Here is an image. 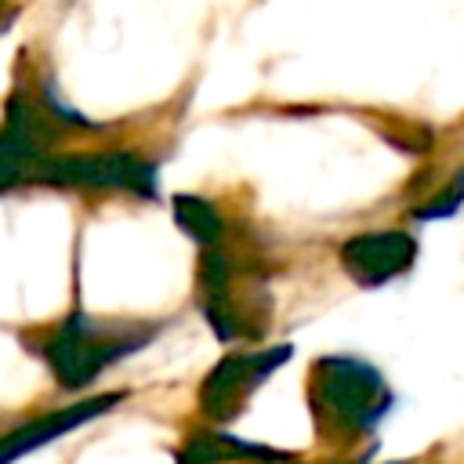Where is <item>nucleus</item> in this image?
Returning a JSON list of instances; mask_svg holds the SVG:
<instances>
[{
  "label": "nucleus",
  "mask_w": 464,
  "mask_h": 464,
  "mask_svg": "<svg viewBox=\"0 0 464 464\" xmlns=\"http://www.w3.org/2000/svg\"><path fill=\"white\" fill-rule=\"evenodd\" d=\"M308 399L315 431L326 442H352L359 435H370L395 406V395L384 384L381 370L355 355L315 359L308 377Z\"/></svg>",
  "instance_id": "1"
},
{
  "label": "nucleus",
  "mask_w": 464,
  "mask_h": 464,
  "mask_svg": "<svg viewBox=\"0 0 464 464\" xmlns=\"http://www.w3.org/2000/svg\"><path fill=\"white\" fill-rule=\"evenodd\" d=\"M174 218H178V225L192 236V239H199V243H218V236H221V218H218V210L207 203V199H196V196H178L174 199Z\"/></svg>",
  "instance_id": "6"
},
{
  "label": "nucleus",
  "mask_w": 464,
  "mask_h": 464,
  "mask_svg": "<svg viewBox=\"0 0 464 464\" xmlns=\"http://www.w3.org/2000/svg\"><path fill=\"white\" fill-rule=\"evenodd\" d=\"M228 460H250V464H286L294 460L290 453H279L272 446H257V442H243L221 431H199L192 435L181 453L178 464H228Z\"/></svg>",
  "instance_id": "5"
},
{
  "label": "nucleus",
  "mask_w": 464,
  "mask_h": 464,
  "mask_svg": "<svg viewBox=\"0 0 464 464\" xmlns=\"http://www.w3.org/2000/svg\"><path fill=\"white\" fill-rule=\"evenodd\" d=\"M290 355H294V344H276V348H265V352H236V355H225L207 373V381L199 384V406H203V413L210 420H218V424L239 417V410L250 402L254 388H261Z\"/></svg>",
  "instance_id": "2"
},
{
  "label": "nucleus",
  "mask_w": 464,
  "mask_h": 464,
  "mask_svg": "<svg viewBox=\"0 0 464 464\" xmlns=\"http://www.w3.org/2000/svg\"><path fill=\"white\" fill-rule=\"evenodd\" d=\"M417 257V239L410 232H399V228H384V232H362V236H352L344 246H341V265L344 272L373 290V286H384L392 283L395 276H402Z\"/></svg>",
  "instance_id": "4"
},
{
  "label": "nucleus",
  "mask_w": 464,
  "mask_h": 464,
  "mask_svg": "<svg viewBox=\"0 0 464 464\" xmlns=\"http://www.w3.org/2000/svg\"><path fill=\"white\" fill-rule=\"evenodd\" d=\"M141 341H149V334H138V337H109V334H98L91 330L87 323H69L54 344L47 348L51 355V366L54 373L62 377V384H87L98 370H105L109 362H116L120 355L134 352Z\"/></svg>",
  "instance_id": "3"
}]
</instances>
